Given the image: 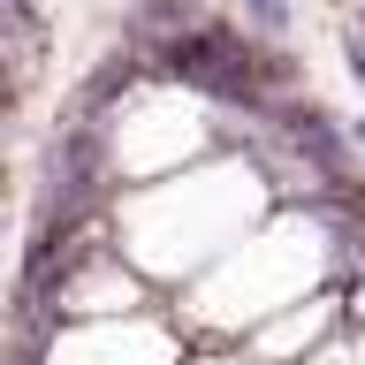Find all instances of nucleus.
<instances>
[{"instance_id": "nucleus-1", "label": "nucleus", "mask_w": 365, "mask_h": 365, "mask_svg": "<svg viewBox=\"0 0 365 365\" xmlns=\"http://www.w3.org/2000/svg\"><path fill=\"white\" fill-rule=\"evenodd\" d=\"M267 205H274V190H267V175L251 168V153L221 145V153L175 168V175L130 182V190L114 198L107 228H114V244H122V259L160 289V282L205 274L228 244H244L251 228L267 221Z\"/></svg>"}, {"instance_id": "nucleus-2", "label": "nucleus", "mask_w": 365, "mask_h": 365, "mask_svg": "<svg viewBox=\"0 0 365 365\" xmlns=\"http://www.w3.org/2000/svg\"><path fill=\"white\" fill-rule=\"evenodd\" d=\"M312 289H335V228L319 205H267V221L244 244H228L205 274L182 282L175 319L190 335L244 342L259 319H274L282 304Z\"/></svg>"}, {"instance_id": "nucleus-3", "label": "nucleus", "mask_w": 365, "mask_h": 365, "mask_svg": "<svg viewBox=\"0 0 365 365\" xmlns=\"http://www.w3.org/2000/svg\"><path fill=\"white\" fill-rule=\"evenodd\" d=\"M335 327H342V289H312V297H297V304H282L274 319H259L244 335V350L259 365H304Z\"/></svg>"}, {"instance_id": "nucleus-4", "label": "nucleus", "mask_w": 365, "mask_h": 365, "mask_svg": "<svg viewBox=\"0 0 365 365\" xmlns=\"http://www.w3.org/2000/svg\"><path fill=\"white\" fill-rule=\"evenodd\" d=\"M228 16H236V31L259 46H274V53H289L297 31H304V0H228Z\"/></svg>"}, {"instance_id": "nucleus-5", "label": "nucleus", "mask_w": 365, "mask_h": 365, "mask_svg": "<svg viewBox=\"0 0 365 365\" xmlns=\"http://www.w3.org/2000/svg\"><path fill=\"white\" fill-rule=\"evenodd\" d=\"M342 76H350L358 99H365V31H358V23H342Z\"/></svg>"}, {"instance_id": "nucleus-6", "label": "nucleus", "mask_w": 365, "mask_h": 365, "mask_svg": "<svg viewBox=\"0 0 365 365\" xmlns=\"http://www.w3.org/2000/svg\"><path fill=\"white\" fill-rule=\"evenodd\" d=\"M182 365H259V358H251V350H190Z\"/></svg>"}, {"instance_id": "nucleus-7", "label": "nucleus", "mask_w": 365, "mask_h": 365, "mask_svg": "<svg viewBox=\"0 0 365 365\" xmlns=\"http://www.w3.org/2000/svg\"><path fill=\"white\" fill-rule=\"evenodd\" d=\"M350 145H358V160H365V107L350 114Z\"/></svg>"}]
</instances>
